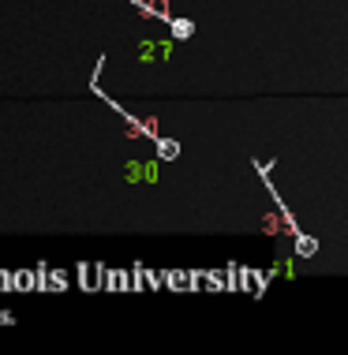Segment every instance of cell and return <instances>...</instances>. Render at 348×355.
<instances>
[]
</instances>
